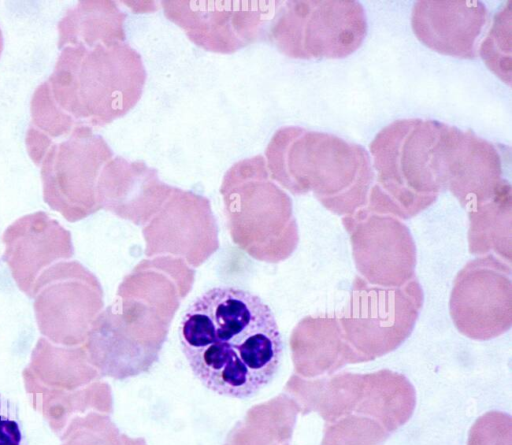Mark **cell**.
Segmentation results:
<instances>
[{"instance_id": "30bf717a", "label": "cell", "mask_w": 512, "mask_h": 445, "mask_svg": "<svg viewBox=\"0 0 512 445\" xmlns=\"http://www.w3.org/2000/svg\"><path fill=\"white\" fill-rule=\"evenodd\" d=\"M488 21V10L476 0H419L414 3L411 25L417 38L445 55L471 59Z\"/></svg>"}, {"instance_id": "7a4b0ae2", "label": "cell", "mask_w": 512, "mask_h": 445, "mask_svg": "<svg viewBox=\"0 0 512 445\" xmlns=\"http://www.w3.org/2000/svg\"><path fill=\"white\" fill-rule=\"evenodd\" d=\"M45 85L56 107L77 127L104 126L140 99L146 70L125 42L65 46Z\"/></svg>"}, {"instance_id": "6da1fadb", "label": "cell", "mask_w": 512, "mask_h": 445, "mask_svg": "<svg viewBox=\"0 0 512 445\" xmlns=\"http://www.w3.org/2000/svg\"><path fill=\"white\" fill-rule=\"evenodd\" d=\"M179 339L193 374L205 387L240 399L272 381L283 353L270 307L259 296L231 286L211 288L191 303Z\"/></svg>"}, {"instance_id": "277c9868", "label": "cell", "mask_w": 512, "mask_h": 445, "mask_svg": "<svg viewBox=\"0 0 512 445\" xmlns=\"http://www.w3.org/2000/svg\"><path fill=\"white\" fill-rule=\"evenodd\" d=\"M112 155L105 139L89 127H77L52 143L39 165L44 202L69 222L93 213L96 178Z\"/></svg>"}, {"instance_id": "5b68a950", "label": "cell", "mask_w": 512, "mask_h": 445, "mask_svg": "<svg viewBox=\"0 0 512 445\" xmlns=\"http://www.w3.org/2000/svg\"><path fill=\"white\" fill-rule=\"evenodd\" d=\"M165 16L199 47L233 53L264 37L279 1L164 0Z\"/></svg>"}, {"instance_id": "52a82bcc", "label": "cell", "mask_w": 512, "mask_h": 445, "mask_svg": "<svg viewBox=\"0 0 512 445\" xmlns=\"http://www.w3.org/2000/svg\"><path fill=\"white\" fill-rule=\"evenodd\" d=\"M89 281V274L77 261L57 262L39 275L31 298L44 338L67 347L82 342L91 315Z\"/></svg>"}, {"instance_id": "ba28073f", "label": "cell", "mask_w": 512, "mask_h": 445, "mask_svg": "<svg viewBox=\"0 0 512 445\" xmlns=\"http://www.w3.org/2000/svg\"><path fill=\"white\" fill-rule=\"evenodd\" d=\"M83 352L54 344L40 337L22 371L24 387L32 407L60 436L78 409L83 379Z\"/></svg>"}, {"instance_id": "4fadbf2b", "label": "cell", "mask_w": 512, "mask_h": 445, "mask_svg": "<svg viewBox=\"0 0 512 445\" xmlns=\"http://www.w3.org/2000/svg\"><path fill=\"white\" fill-rule=\"evenodd\" d=\"M0 445H29L18 405L1 392Z\"/></svg>"}, {"instance_id": "7c38bea8", "label": "cell", "mask_w": 512, "mask_h": 445, "mask_svg": "<svg viewBox=\"0 0 512 445\" xmlns=\"http://www.w3.org/2000/svg\"><path fill=\"white\" fill-rule=\"evenodd\" d=\"M478 51L490 70L510 85L511 2L496 14L494 23Z\"/></svg>"}, {"instance_id": "9c48e42d", "label": "cell", "mask_w": 512, "mask_h": 445, "mask_svg": "<svg viewBox=\"0 0 512 445\" xmlns=\"http://www.w3.org/2000/svg\"><path fill=\"white\" fill-rule=\"evenodd\" d=\"M3 261L18 289L31 298L39 275L74 254L69 230L44 211L21 216L2 235Z\"/></svg>"}, {"instance_id": "3957f363", "label": "cell", "mask_w": 512, "mask_h": 445, "mask_svg": "<svg viewBox=\"0 0 512 445\" xmlns=\"http://www.w3.org/2000/svg\"><path fill=\"white\" fill-rule=\"evenodd\" d=\"M282 4L270 22L268 35L289 57L344 58L356 51L366 36L367 17L358 1L292 0Z\"/></svg>"}, {"instance_id": "8fae6325", "label": "cell", "mask_w": 512, "mask_h": 445, "mask_svg": "<svg viewBox=\"0 0 512 445\" xmlns=\"http://www.w3.org/2000/svg\"><path fill=\"white\" fill-rule=\"evenodd\" d=\"M126 14L111 0H82L58 22V47L124 42Z\"/></svg>"}, {"instance_id": "5bb4252c", "label": "cell", "mask_w": 512, "mask_h": 445, "mask_svg": "<svg viewBox=\"0 0 512 445\" xmlns=\"http://www.w3.org/2000/svg\"><path fill=\"white\" fill-rule=\"evenodd\" d=\"M3 45H4L3 35H2L1 28H0V56H1V53H2V50H3Z\"/></svg>"}, {"instance_id": "8992f818", "label": "cell", "mask_w": 512, "mask_h": 445, "mask_svg": "<svg viewBox=\"0 0 512 445\" xmlns=\"http://www.w3.org/2000/svg\"><path fill=\"white\" fill-rule=\"evenodd\" d=\"M265 154L277 175L290 182L297 180L296 183L312 178L362 177L370 168L369 155L363 146L300 126L279 128Z\"/></svg>"}]
</instances>
